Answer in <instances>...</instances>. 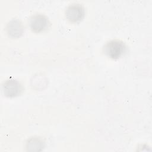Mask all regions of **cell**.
Returning <instances> with one entry per match:
<instances>
[{
  "label": "cell",
  "instance_id": "2",
  "mask_svg": "<svg viewBox=\"0 0 152 152\" xmlns=\"http://www.w3.org/2000/svg\"><path fill=\"white\" fill-rule=\"evenodd\" d=\"M84 8L82 4L79 3L69 4L65 11L66 18L71 23L80 21L84 18Z\"/></svg>",
  "mask_w": 152,
  "mask_h": 152
},
{
  "label": "cell",
  "instance_id": "3",
  "mask_svg": "<svg viewBox=\"0 0 152 152\" xmlns=\"http://www.w3.org/2000/svg\"><path fill=\"white\" fill-rule=\"evenodd\" d=\"M29 25L33 31L40 33L48 27L49 20L44 14H36L30 18Z\"/></svg>",
  "mask_w": 152,
  "mask_h": 152
},
{
  "label": "cell",
  "instance_id": "5",
  "mask_svg": "<svg viewBox=\"0 0 152 152\" xmlns=\"http://www.w3.org/2000/svg\"><path fill=\"white\" fill-rule=\"evenodd\" d=\"M6 31L9 36L17 38L21 36L23 33L24 26L20 20L12 19L7 24Z\"/></svg>",
  "mask_w": 152,
  "mask_h": 152
},
{
  "label": "cell",
  "instance_id": "1",
  "mask_svg": "<svg viewBox=\"0 0 152 152\" xmlns=\"http://www.w3.org/2000/svg\"><path fill=\"white\" fill-rule=\"evenodd\" d=\"M125 43L119 40H112L107 42L103 47V52L110 58L116 59L126 52Z\"/></svg>",
  "mask_w": 152,
  "mask_h": 152
},
{
  "label": "cell",
  "instance_id": "6",
  "mask_svg": "<svg viewBox=\"0 0 152 152\" xmlns=\"http://www.w3.org/2000/svg\"><path fill=\"white\" fill-rule=\"evenodd\" d=\"M43 147L42 141L39 138L33 137L31 138L27 142V148L28 150L31 151H39V148Z\"/></svg>",
  "mask_w": 152,
  "mask_h": 152
},
{
  "label": "cell",
  "instance_id": "4",
  "mask_svg": "<svg viewBox=\"0 0 152 152\" xmlns=\"http://www.w3.org/2000/svg\"><path fill=\"white\" fill-rule=\"evenodd\" d=\"M2 90L5 96L13 97L21 94L23 91V87L16 80L9 79L4 83Z\"/></svg>",
  "mask_w": 152,
  "mask_h": 152
}]
</instances>
